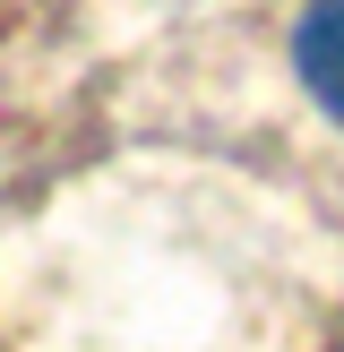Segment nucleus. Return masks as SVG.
Here are the masks:
<instances>
[{
  "instance_id": "1",
  "label": "nucleus",
  "mask_w": 344,
  "mask_h": 352,
  "mask_svg": "<svg viewBox=\"0 0 344 352\" xmlns=\"http://www.w3.org/2000/svg\"><path fill=\"white\" fill-rule=\"evenodd\" d=\"M292 69L319 95V112L344 129V0H310L301 26H292Z\"/></svg>"
}]
</instances>
